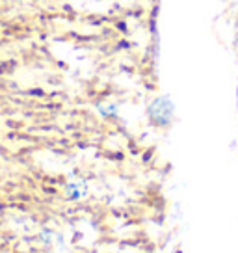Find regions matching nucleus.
Segmentation results:
<instances>
[{
    "mask_svg": "<svg viewBox=\"0 0 238 253\" xmlns=\"http://www.w3.org/2000/svg\"><path fill=\"white\" fill-rule=\"evenodd\" d=\"M149 116H151L153 123L167 125L171 121V118H173V104H171V101L167 97H159L149 106Z\"/></svg>",
    "mask_w": 238,
    "mask_h": 253,
    "instance_id": "f257e3e1",
    "label": "nucleus"
},
{
    "mask_svg": "<svg viewBox=\"0 0 238 253\" xmlns=\"http://www.w3.org/2000/svg\"><path fill=\"white\" fill-rule=\"evenodd\" d=\"M86 194H87V186H86V182H82V181H75V182H69L67 186H65V198L67 199H82V198H86Z\"/></svg>",
    "mask_w": 238,
    "mask_h": 253,
    "instance_id": "f03ea898",
    "label": "nucleus"
}]
</instances>
